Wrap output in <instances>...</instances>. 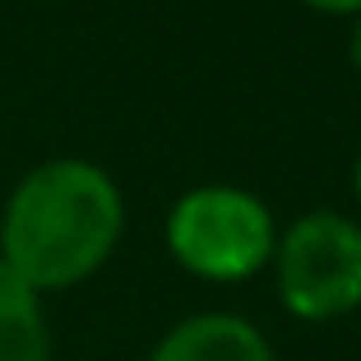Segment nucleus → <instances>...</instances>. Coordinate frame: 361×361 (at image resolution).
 Returning <instances> with one entry per match:
<instances>
[{"label":"nucleus","mask_w":361,"mask_h":361,"mask_svg":"<svg viewBox=\"0 0 361 361\" xmlns=\"http://www.w3.org/2000/svg\"><path fill=\"white\" fill-rule=\"evenodd\" d=\"M126 232L121 185L88 158L37 162L0 209V259L37 297L79 287Z\"/></svg>","instance_id":"f257e3e1"},{"label":"nucleus","mask_w":361,"mask_h":361,"mask_svg":"<svg viewBox=\"0 0 361 361\" xmlns=\"http://www.w3.org/2000/svg\"><path fill=\"white\" fill-rule=\"evenodd\" d=\"M278 227L259 195L241 185H195L167 213V250L204 283H241L274 259Z\"/></svg>","instance_id":"f03ea898"},{"label":"nucleus","mask_w":361,"mask_h":361,"mask_svg":"<svg viewBox=\"0 0 361 361\" xmlns=\"http://www.w3.org/2000/svg\"><path fill=\"white\" fill-rule=\"evenodd\" d=\"M278 297L297 319L352 315L361 306V227L343 213H306L274 245Z\"/></svg>","instance_id":"7ed1b4c3"},{"label":"nucleus","mask_w":361,"mask_h":361,"mask_svg":"<svg viewBox=\"0 0 361 361\" xmlns=\"http://www.w3.org/2000/svg\"><path fill=\"white\" fill-rule=\"evenodd\" d=\"M149 361H274L269 338L241 315H190L162 334Z\"/></svg>","instance_id":"20e7f679"},{"label":"nucleus","mask_w":361,"mask_h":361,"mask_svg":"<svg viewBox=\"0 0 361 361\" xmlns=\"http://www.w3.org/2000/svg\"><path fill=\"white\" fill-rule=\"evenodd\" d=\"M0 361H51L42 297L5 269L0 259Z\"/></svg>","instance_id":"39448f33"},{"label":"nucleus","mask_w":361,"mask_h":361,"mask_svg":"<svg viewBox=\"0 0 361 361\" xmlns=\"http://www.w3.org/2000/svg\"><path fill=\"white\" fill-rule=\"evenodd\" d=\"M319 14H361V0H301Z\"/></svg>","instance_id":"423d86ee"},{"label":"nucleus","mask_w":361,"mask_h":361,"mask_svg":"<svg viewBox=\"0 0 361 361\" xmlns=\"http://www.w3.org/2000/svg\"><path fill=\"white\" fill-rule=\"evenodd\" d=\"M352 65L361 70V14H357V23H352Z\"/></svg>","instance_id":"0eeeda50"},{"label":"nucleus","mask_w":361,"mask_h":361,"mask_svg":"<svg viewBox=\"0 0 361 361\" xmlns=\"http://www.w3.org/2000/svg\"><path fill=\"white\" fill-rule=\"evenodd\" d=\"M352 195H357V204H361V158H357V167H352Z\"/></svg>","instance_id":"6e6552de"}]
</instances>
